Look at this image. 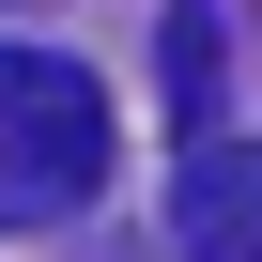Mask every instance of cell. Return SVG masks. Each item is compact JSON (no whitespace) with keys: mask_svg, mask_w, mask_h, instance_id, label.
<instances>
[{"mask_svg":"<svg viewBox=\"0 0 262 262\" xmlns=\"http://www.w3.org/2000/svg\"><path fill=\"white\" fill-rule=\"evenodd\" d=\"M123 170V108L77 47H0V231H62Z\"/></svg>","mask_w":262,"mask_h":262,"instance_id":"obj_1","label":"cell"},{"mask_svg":"<svg viewBox=\"0 0 262 262\" xmlns=\"http://www.w3.org/2000/svg\"><path fill=\"white\" fill-rule=\"evenodd\" d=\"M247 231H262V155L231 139V123H201V139H185V185H170V247L231 262Z\"/></svg>","mask_w":262,"mask_h":262,"instance_id":"obj_2","label":"cell"},{"mask_svg":"<svg viewBox=\"0 0 262 262\" xmlns=\"http://www.w3.org/2000/svg\"><path fill=\"white\" fill-rule=\"evenodd\" d=\"M231 123V62H216V0H170V139Z\"/></svg>","mask_w":262,"mask_h":262,"instance_id":"obj_3","label":"cell"}]
</instances>
